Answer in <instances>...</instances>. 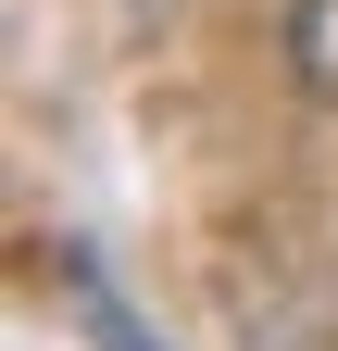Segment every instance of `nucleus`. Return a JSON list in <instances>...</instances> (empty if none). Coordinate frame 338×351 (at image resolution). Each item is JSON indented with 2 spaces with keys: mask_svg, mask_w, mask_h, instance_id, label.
Wrapping results in <instances>:
<instances>
[{
  "mask_svg": "<svg viewBox=\"0 0 338 351\" xmlns=\"http://www.w3.org/2000/svg\"><path fill=\"white\" fill-rule=\"evenodd\" d=\"M288 63H301V88L338 113V0H301V13H288Z\"/></svg>",
  "mask_w": 338,
  "mask_h": 351,
  "instance_id": "1",
  "label": "nucleus"
}]
</instances>
